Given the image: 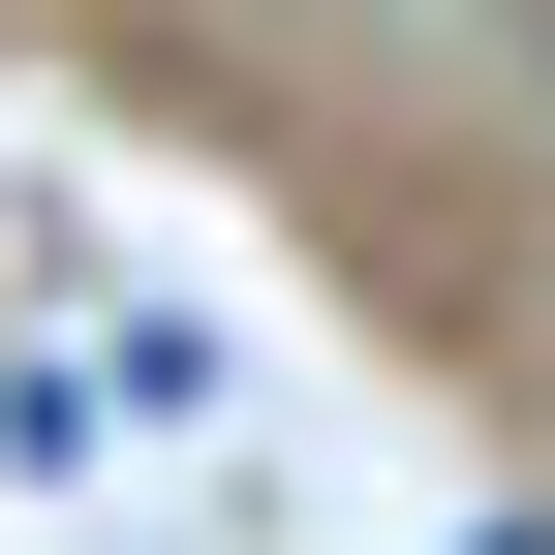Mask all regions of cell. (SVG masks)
<instances>
[]
</instances>
